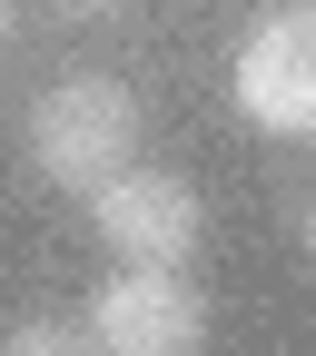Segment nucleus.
<instances>
[{
	"instance_id": "nucleus-4",
	"label": "nucleus",
	"mask_w": 316,
	"mask_h": 356,
	"mask_svg": "<svg viewBox=\"0 0 316 356\" xmlns=\"http://www.w3.org/2000/svg\"><path fill=\"white\" fill-rule=\"evenodd\" d=\"M89 337L99 356H198L208 346V307L178 267H119L89 297Z\"/></svg>"
},
{
	"instance_id": "nucleus-7",
	"label": "nucleus",
	"mask_w": 316,
	"mask_h": 356,
	"mask_svg": "<svg viewBox=\"0 0 316 356\" xmlns=\"http://www.w3.org/2000/svg\"><path fill=\"white\" fill-rule=\"evenodd\" d=\"M306 257H316V198H306Z\"/></svg>"
},
{
	"instance_id": "nucleus-3",
	"label": "nucleus",
	"mask_w": 316,
	"mask_h": 356,
	"mask_svg": "<svg viewBox=\"0 0 316 356\" xmlns=\"http://www.w3.org/2000/svg\"><path fill=\"white\" fill-rule=\"evenodd\" d=\"M238 119L267 129V139H316V0L297 10H267L247 40H238Z\"/></svg>"
},
{
	"instance_id": "nucleus-2",
	"label": "nucleus",
	"mask_w": 316,
	"mask_h": 356,
	"mask_svg": "<svg viewBox=\"0 0 316 356\" xmlns=\"http://www.w3.org/2000/svg\"><path fill=\"white\" fill-rule=\"evenodd\" d=\"M89 228H99V248L119 267H188L198 238H208V208L178 168H139L128 159L119 178H99L89 188Z\"/></svg>"
},
{
	"instance_id": "nucleus-6",
	"label": "nucleus",
	"mask_w": 316,
	"mask_h": 356,
	"mask_svg": "<svg viewBox=\"0 0 316 356\" xmlns=\"http://www.w3.org/2000/svg\"><path fill=\"white\" fill-rule=\"evenodd\" d=\"M10 40H20V0H0V50H10Z\"/></svg>"
},
{
	"instance_id": "nucleus-5",
	"label": "nucleus",
	"mask_w": 316,
	"mask_h": 356,
	"mask_svg": "<svg viewBox=\"0 0 316 356\" xmlns=\"http://www.w3.org/2000/svg\"><path fill=\"white\" fill-rule=\"evenodd\" d=\"M0 356H99V337H89V317H20L10 337H0Z\"/></svg>"
},
{
	"instance_id": "nucleus-8",
	"label": "nucleus",
	"mask_w": 316,
	"mask_h": 356,
	"mask_svg": "<svg viewBox=\"0 0 316 356\" xmlns=\"http://www.w3.org/2000/svg\"><path fill=\"white\" fill-rule=\"evenodd\" d=\"M69 10H119V0H69Z\"/></svg>"
},
{
	"instance_id": "nucleus-1",
	"label": "nucleus",
	"mask_w": 316,
	"mask_h": 356,
	"mask_svg": "<svg viewBox=\"0 0 316 356\" xmlns=\"http://www.w3.org/2000/svg\"><path fill=\"white\" fill-rule=\"evenodd\" d=\"M139 159V99H128V79L109 70H69L30 99V168L50 178V188L89 198L99 178H119Z\"/></svg>"
}]
</instances>
